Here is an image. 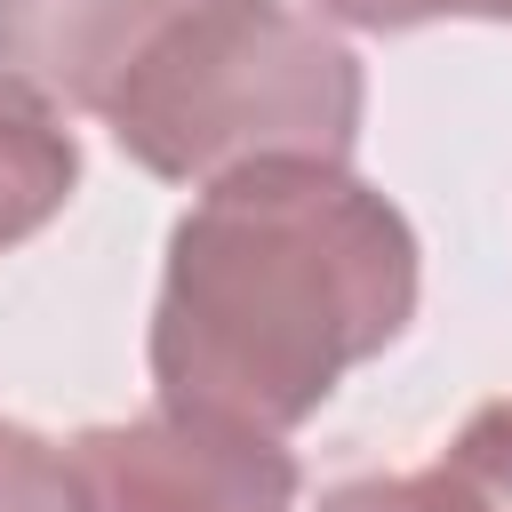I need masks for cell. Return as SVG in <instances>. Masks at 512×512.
I'll list each match as a JSON object with an SVG mask.
<instances>
[{
  "instance_id": "obj_1",
  "label": "cell",
  "mask_w": 512,
  "mask_h": 512,
  "mask_svg": "<svg viewBox=\"0 0 512 512\" xmlns=\"http://www.w3.org/2000/svg\"><path fill=\"white\" fill-rule=\"evenodd\" d=\"M416 232L352 168L272 160L208 184L160 264L152 392L160 408L296 432L328 392L416 320Z\"/></svg>"
},
{
  "instance_id": "obj_2",
  "label": "cell",
  "mask_w": 512,
  "mask_h": 512,
  "mask_svg": "<svg viewBox=\"0 0 512 512\" xmlns=\"http://www.w3.org/2000/svg\"><path fill=\"white\" fill-rule=\"evenodd\" d=\"M360 56L280 0H224L184 24L104 112L112 144L168 184H224L272 160L344 168L360 144Z\"/></svg>"
},
{
  "instance_id": "obj_3",
  "label": "cell",
  "mask_w": 512,
  "mask_h": 512,
  "mask_svg": "<svg viewBox=\"0 0 512 512\" xmlns=\"http://www.w3.org/2000/svg\"><path fill=\"white\" fill-rule=\"evenodd\" d=\"M96 512H296V456L272 432L152 408L72 440Z\"/></svg>"
},
{
  "instance_id": "obj_4",
  "label": "cell",
  "mask_w": 512,
  "mask_h": 512,
  "mask_svg": "<svg viewBox=\"0 0 512 512\" xmlns=\"http://www.w3.org/2000/svg\"><path fill=\"white\" fill-rule=\"evenodd\" d=\"M224 0H0V72L56 112H112V96Z\"/></svg>"
},
{
  "instance_id": "obj_5",
  "label": "cell",
  "mask_w": 512,
  "mask_h": 512,
  "mask_svg": "<svg viewBox=\"0 0 512 512\" xmlns=\"http://www.w3.org/2000/svg\"><path fill=\"white\" fill-rule=\"evenodd\" d=\"M72 184H80V144L64 112L0 72V256L32 240L40 224H56Z\"/></svg>"
},
{
  "instance_id": "obj_6",
  "label": "cell",
  "mask_w": 512,
  "mask_h": 512,
  "mask_svg": "<svg viewBox=\"0 0 512 512\" xmlns=\"http://www.w3.org/2000/svg\"><path fill=\"white\" fill-rule=\"evenodd\" d=\"M0 512H96L80 456L32 424H0Z\"/></svg>"
},
{
  "instance_id": "obj_7",
  "label": "cell",
  "mask_w": 512,
  "mask_h": 512,
  "mask_svg": "<svg viewBox=\"0 0 512 512\" xmlns=\"http://www.w3.org/2000/svg\"><path fill=\"white\" fill-rule=\"evenodd\" d=\"M312 512H488L448 464L432 472H368V480H336Z\"/></svg>"
},
{
  "instance_id": "obj_8",
  "label": "cell",
  "mask_w": 512,
  "mask_h": 512,
  "mask_svg": "<svg viewBox=\"0 0 512 512\" xmlns=\"http://www.w3.org/2000/svg\"><path fill=\"white\" fill-rule=\"evenodd\" d=\"M488 512H512V400H488V408H472L464 416V432L448 440V456H440Z\"/></svg>"
},
{
  "instance_id": "obj_9",
  "label": "cell",
  "mask_w": 512,
  "mask_h": 512,
  "mask_svg": "<svg viewBox=\"0 0 512 512\" xmlns=\"http://www.w3.org/2000/svg\"><path fill=\"white\" fill-rule=\"evenodd\" d=\"M312 8L352 32H416L432 16H464V0H312Z\"/></svg>"
},
{
  "instance_id": "obj_10",
  "label": "cell",
  "mask_w": 512,
  "mask_h": 512,
  "mask_svg": "<svg viewBox=\"0 0 512 512\" xmlns=\"http://www.w3.org/2000/svg\"><path fill=\"white\" fill-rule=\"evenodd\" d=\"M464 16H488V24H512V0H464Z\"/></svg>"
}]
</instances>
